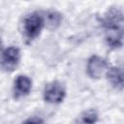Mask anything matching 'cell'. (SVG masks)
Listing matches in <instances>:
<instances>
[{"label":"cell","instance_id":"6da1fadb","mask_svg":"<svg viewBox=\"0 0 124 124\" xmlns=\"http://www.w3.org/2000/svg\"><path fill=\"white\" fill-rule=\"evenodd\" d=\"M107 46L111 49L120 48L124 45V13L117 7H110L102 18Z\"/></svg>","mask_w":124,"mask_h":124},{"label":"cell","instance_id":"7a4b0ae2","mask_svg":"<svg viewBox=\"0 0 124 124\" xmlns=\"http://www.w3.org/2000/svg\"><path fill=\"white\" fill-rule=\"evenodd\" d=\"M45 26L44 15L41 12H32L26 15L21 23V32L27 42L35 40Z\"/></svg>","mask_w":124,"mask_h":124},{"label":"cell","instance_id":"3957f363","mask_svg":"<svg viewBox=\"0 0 124 124\" xmlns=\"http://www.w3.org/2000/svg\"><path fill=\"white\" fill-rule=\"evenodd\" d=\"M44 100L48 104H59L66 96V89L62 82L52 80L46 84L43 92Z\"/></svg>","mask_w":124,"mask_h":124},{"label":"cell","instance_id":"277c9868","mask_svg":"<svg viewBox=\"0 0 124 124\" xmlns=\"http://www.w3.org/2000/svg\"><path fill=\"white\" fill-rule=\"evenodd\" d=\"M20 61V50L16 46H10L3 49L1 55V69L5 73H12Z\"/></svg>","mask_w":124,"mask_h":124},{"label":"cell","instance_id":"5b68a950","mask_svg":"<svg viewBox=\"0 0 124 124\" xmlns=\"http://www.w3.org/2000/svg\"><path fill=\"white\" fill-rule=\"evenodd\" d=\"M108 69V62L99 55H92L87 60L86 64V73L91 78L98 79L107 73Z\"/></svg>","mask_w":124,"mask_h":124},{"label":"cell","instance_id":"8992f818","mask_svg":"<svg viewBox=\"0 0 124 124\" xmlns=\"http://www.w3.org/2000/svg\"><path fill=\"white\" fill-rule=\"evenodd\" d=\"M32 89V80L26 75H18L14 80L13 96L16 100L27 96Z\"/></svg>","mask_w":124,"mask_h":124},{"label":"cell","instance_id":"52a82bcc","mask_svg":"<svg viewBox=\"0 0 124 124\" xmlns=\"http://www.w3.org/2000/svg\"><path fill=\"white\" fill-rule=\"evenodd\" d=\"M109 84L116 90L124 89V66H114L106 73Z\"/></svg>","mask_w":124,"mask_h":124},{"label":"cell","instance_id":"ba28073f","mask_svg":"<svg viewBox=\"0 0 124 124\" xmlns=\"http://www.w3.org/2000/svg\"><path fill=\"white\" fill-rule=\"evenodd\" d=\"M45 19V26L49 30H55L58 28L62 22V15L54 10H47L43 13Z\"/></svg>","mask_w":124,"mask_h":124},{"label":"cell","instance_id":"9c48e42d","mask_svg":"<svg viewBox=\"0 0 124 124\" xmlns=\"http://www.w3.org/2000/svg\"><path fill=\"white\" fill-rule=\"evenodd\" d=\"M97 120H98L97 111L93 108H90V109L83 111L79 115L78 119H77L76 121L79 122V123H95V122H97Z\"/></svg>","mask_w":124,"mask_h":124},{"label":"cell","instance_id":"30bf717a","mask_svg":"<svg viewBox=\"0 0 124 124\" xmlns=\"http://www.w3.org/2000/svg\"><path fill=\"white\" fill-rule=\"evenodd\" d=\"M44 120L37 117V116H32V117H29L28 119H26L24 121V123H43Z\"/></svg>","mask_w":124,"mask_h":124}]
</instances>
